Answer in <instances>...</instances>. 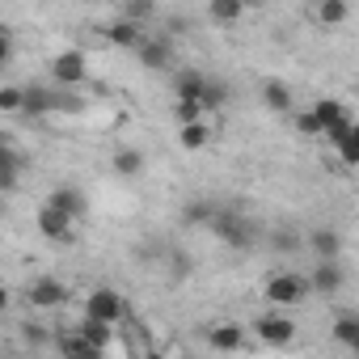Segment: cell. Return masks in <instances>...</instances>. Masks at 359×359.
I'll return each instance as SVG.
<instances>
[{"instance_id": "obj_21", "label": "cell", "mask_w": 359, "mask_h": 359, "mask_svg": "<svg viewBox=\"0 0 359 359\" xmlns=\"http://www.w3.org/2000/svg\"><path fill=\"white\" fill-rule=\"evenodd\" d=\"M262 102H266V110L287 114V110H292V89H287L283 81H266V85H262Z\"/></svg>"}, {"instance_id": "obj_17", "label": "cell", "mask_w": 359, "mask_h": 359, "mask_svg": "<svg viewBox=\"0 0 359 359\" xmlns=\"http://www.w3.org/2000/svg\"><path fill=\"white\" fill-rule=\"evenodd\" d=\"M208 140H212V127H208L203 118H195V123H182V127H177V144H182L187 152L208 148Z\"/></svg>"}, {"instance_id": "obj_16", "label": "cell", "mask_w": 359, "mask_h": 359, "mask_svg": "<svg viewBox=\"0 0 359 359\" xmlns=\"http://www.w3.org/2000/svg\"><path fill=\"white\" fill-rule=\"evenodd\" d=\"M309 250H313V258H342V237L334 229H313Z\"/></svg>"}, {"instance_id": "obj_24", "label": "cell", "mask_w": 359, "mask_h": 359, "mask_svg": "<svg viewBox=\"0 0 359 359\" xmlns=\"http://www.w3.org/2000/svg\"><path fill=\"white\" fill-rule=\"evenodd\" d=\"M313 114H317L321 131H325V127H334V123H342V118H351V110H346L342 102H334V97H321V102H313Z\"/></svg>"}, {"instance_id": "obj_10", "label": "cell", "mask_w": 359, "mask_h": 359, "mask_svg": "<svg viewBox=\"0 0 359 359\" xmlns=\"http://www.w3.org/2000/svg\"><path fill=\"white\" fill-rule=\"evenodd\" d=\"M254 330H258V338L271 342V346H287V342L296 338V321H292V313H262V317L254 321Z\"/></svg>"}, {"instance_id": "obj_39", "label": "cell", "mask_w": 359, "mask_h": 359, "mask_svg": "<svg viewBox=\"0 0 359 359\" xmlns=\"http://www.w3.org/2000/svg\"><path fill=\"white\" fill-rule=\"evenodd\" d=\"M9 300H13V292H9L5 283H0V313H5V309H9Z\"/></svg>"}, {"instance_id": "obj_3", "label": "cell", "mask_w": 359, "mask_h": 359, "mask_svg": "<svg viewBox=\"0 0 359 359\" xmlns=\"http://www.w3.org/2000/svg\"><path fill=\"white\" fill-rule=\"evenodd\" d=\"M127 313H131V309H127L123 292H114V287H93L89 300H85V317H97V321H106V325H123Z\"/></svg>"}, {"instance_id": "obj_33", "label": "cell", "mask_w": 359, "mask_h": 359, "mask_svg": "<svg viewBox=\"0 0 359 359\" xmlns=\"http://www.w3.org/2000/svg\"><path fill=\"white\" fill-rule=\"evenodd\" d=\"M55 110H64V114H81L85 102H81L76 93H68V89H55Z\"/></svg>"}, {"instance_id": "obj_27", "label": "cell", "mask_w": 359, "mask_h": 359, "mask_svg": "<svg viewBox=\"0 0 359 359\" xmlns=\"http://www.w3.org/2000/svg\"><path fill=\"white\" fill-rule=\"evenodd\" d=\"M199 102H203V110H224V102H229V85H224V81H212V76H208V85H203Z\"/></svg>"}, {"instance_id": "obj_26", "label": "cell", "mask_w": 359, "mask_h": 359, "mask_svg": "<svg viewBox=\"0 0 359 359\" xmlns=\"http://www.w3.org/2000/svg\"><path fill=\"white\" fill-rule=\"evenodd\" d=\"M118 18H127V22L144 26V22H152V18H156V0H123V13H118Z\"/></svg>"}, {"instance_id": "obj_12", "label": "cell", "mask_w": 359, "mask_h": 359, "mask_svg": "<svg viewBox=\"0 0 359 359\" xmlns=\"http://www.w3.org/2000/svg\"><path fill=\"white\" fill-rule=\"evenodd\" d=\"M47 203H51V208H60V212H68L72 220H81V216L89 212V199H85V191H81V187H55Z\"/></svg>"}, {"instance_id": "obj_9", "label": "cell", "mask_w": 359, "mask_h": 359, "mask_svg": "<svg viewBox=\"0 0 359 359\" xmlns=\"http://www.w3.org/2000/svg\"><path fill=\"white\" fill-rule=\"evenodd\" d=\"M47 114H55V89L22 85V110H18V118L22 123H34V118H47Z\"/></svg>"}, {"instance_id": "obj_35", "label": "cell", "mask_w": 359, "mask_h": 359, "mask_svg": "<svg viewBox=\"0 0 359 359\" xmlns=\"http://www.w3.org/2000/svg\"><path fill=\"white\" fill-rule=\"evenodd\" d=\"M271 245H275V250H279V254H287V250H296V245H300V237H296V233H292V229H279V233H275V241H271Z\"/></svg>"}, {"instance_id": "obj_2", "label": "cell", "mask_w": 359, "mask_h": 359, "mask_svg": "<svg viewBox=\"0 0 359 359\" xmlns=\"http://www.w3.org/2000/svg\"><path fill=\"white\" fill-rule=\"evenodd\" d=\"M262 296L275 304V309H296L309 300V275H296V271H275L266 283H262Z\"/></svg>"}, {"instance_id": "obj_13", "label": "cell", "mask_w": 359, "mask_h": 359, "mask_svg": "<svg viewBox=\"0 0 359 359\" xmlns=\"http://www.w3.org/2000/svg\"><path fill=\"white\" fill-rule=\"evenodd\" d=\"M110 169H114L118 177H140V173H144V152L131 148V144H118L114 156H110Z\"/></svg>"}, {"instance_id": "obj_20", "label": "cell", "mask_w": 359, "mask_h": 359, "mask_svg": "<svg viewBox=\"0 0 359 359\" xmlns=\"http://www.w3.org/2000/svg\"><path fill=\"white\" fill-rule=\"evenodd\" d=\"M334 338L346 351H359V313H338L334 317Z\"/></svg>"}, {"instance_id": "obj_34", "label": "cell", "mask_w": 359, "mask_h": 359, "mask_svg": "<svg viewBox=\"0 0 359 359\" xmlns=\"http://www.w3.org/2000/svg\"><path fill=\"white\" fill-rule=\"evenodd\" d=\"M18 182H22V169H18V165H0V195L13 191Z\"/></svg>"}, {"instance_id": "obj_14", "label": "cell", "mask_w": 359, "mask_h": 359, "mask_svg": "<svg viewBox=\"0 0 359 359\" xmlns=\"http://www.w3.org/2000/svg\"><path fill=\"white\" fill-rule=\"evenodd\" d=\"M245 18V0H208V22L212 26H237Z\"/></svg>"}, {"instance_id": "obj_38", "label": "cell", "mask_w": 359, "mask_h": 359, "mask_svg": "<svg viewBox=\"0 0 359 359\" xmlns=\"http://www.w3.org/2000/svg\"><path fill=\"white\" fill-rule=\"evenodd\" d=\"M187 30H191L187 18H169V34H187Z\"/></svg>"}, {"instance_id": "obj_7", "label": "cell", "mask_w": 359, "mask_h": 359, "mask_svg": "<svg viewBox=\"0 0 359 359\" xmlns=\"http://www.w3.org/2000/svg\"><path fill=\"white\" fill-rule=\"evenodd\" d=\"M68 300V287H64V279H55V275H39L30 287H26V304L30 309H60Z\"/></svg>"}, {"instance_id": "obj_30", "label": "cell", "mask_w": 359, "mask_h": 359, "mask_svg": "<svg viewBox=\"0 0 359 359\" xmlns=\"http://www.w3.org/2000/svg\"><path fill=\"white\" fill-rule=\"evenodd\" d=\"M287 114H292V127H296L300 135H321V123H317L313 110H287Z\"/></svg>"}, {"instance_id": "obj_15", "label": "cell", "mask_w": 359, "mask_h": 359, "mask_svg": "<svg viewBox=\"0 0 359 359\" xmlns=\"http://www.w3.org/2000/svg\"><path fill=\"white\" fill-rule=\"evenodd\" d=\"M245 342V334H241V325H233V321H216L212 330H208V346L212 351H237Z\"/></svg>"}, {"instance_id": "obj_6", "label": "cell", "mask_w": 359, "mask_h": 359, "mask_svg": "<svg viewBox=\"0 0 359 359\" xmlns=\"http://www.w3.org/2000/svg\"><path fill=\"white\" fill-rule=\"evenodd\" d=\"M342 283H346V275H342L338 258H317V266L309 275V296H338Z\"/></svg>"}, {"instance_id": "obj_40", "label": "cell", "mask_w": 359, "mask_h": 359, "mask_svg": "<svg viewBox=\"0 0 359 359\" xmlns=\"http://www.w3.org/2000/svg\"><path fill=\"white\" fill-rule=\"evenodd\" d=\"M0 216H5V203H0Z\"/></svg>"}, {"instance_id": "obj_4", "label": "cell", "mask_w": 359, "mask_h": 359, "mask_svg": "<svg viewBox=\"0 0 359 359\" xmlns=\"http://www.w3.org/2000/svg\"><path fill=\"white\" fill-rule=\"evenodd\" d=\"M51 81L60 85V89H76V85H85L89 81V60H85V51H60L55 60H51Z\"/></svg>"}, {"instance_id": "obj_31", "label": "cell", "mask_w": 359, "mask_h": 359, "mask_svg": "<svg viewBox=\"0 0 359 359\" xmlns=\"http://www.w3.org/2000/svg\"><path fill=\"white\" fill-rule=\"evenodd\" d=\"M22 110V85H5L0 89V114H18Z\"/></svg>"}, {"instance_id": "obj_5", "label": "cell", "mask_w": 359, "mask_h": 359, "mask_svg": "<svg viewBox=\"0 0 359 359\" xmlns=\"http://www.w3.org/2000/svg\"><path fill=\"white\" fill-rule=\"evenodd\" d=\"M34 224H39V233L47 237V241H55V245H68L76 233H72V216L68 212H60V208H51V203H43L39 208V216H34Z\"/></svg>"}, {"instance_id": "obj_1", "label": "cell", "mask_w": 359, "mask_h": 359, "mask_svg": "<svg viewBox=\"0 0 359 359\" xmlns=\"http://www.w3.org/2000/svg\"><path fill=\"white\" fill-rule=\"evenodd\" d=\"M229 250H254L258 245V220H250L245 212H237V208H216V216H212V224H208Z\"/></svg>"}, {"instance_id": "obj_29", "label": "cell", "mask_w": 359, "mask_h": 359, "mask_svg": "<svg viewBox=\"0 0 359 359\" xmlns=\"http://www.w3.org/2000/svg\"><path fill=\"white\" fill-rule=\"evenodd\" d=\"M334 152H338V161L351 169V165H359V131H346L342 140H334Z\"/></svg>"}, {"instance_id": "obj_11", "label": "cell", "mask_w": 359, "mask_h": 359, "mask_svg": "<svg viewBox=\"0 0 359 359\" xmlns=\"http://www.w3.org/2000/svg\"><path fill=\"white\" fill-rule=\"evenodd\" d=\"M140 39H144V26H135V22H127V18H114V22L106 26V43H110V47H123V51H135V47H140Z\"/></svg>"}, {"instance_id": "obj_32", "label": "cell", "mask_w": 359, "mask_h": 359, "mask_svg": "<svg viewBox=\"0 0 359 359\" xmlns=\"http://www.w3.org/2000/svg\"><path fill=\"white\" fill-rule=\"evenodd\" d=\"M0 165H18V169H26V156L13 148V140H9L5 131H0Z\"/></svg>"}, {"instance_id": "obj_8", "label": "cell", "mask_w": 359, "mask_h": 359, "mask_svg": "<svg viewBox=\"0 0 359 359\" xmlns=\"http://www.w3.org/2000/svg\"><path fill=\"white\" fill-rule=\"evenodd\" d=\"M135 55H140V68H148V72H165V68L173 64V39H169V34L140 39Z\"/></svg>"}, {"instance_id": "obj_18", "label": "cell", "mask_w": 359, "mask_h": 359, "mask_svg": "<svg viewBox=\"0 0 359 359\" xmlns=\"http://www.w3.org/2000/svg\"><path fill=\"white\" fill-rule=\"evenodd\" d=\"M81 338L102 355L110 342H114V325H106V321H97V317H85V325H81Z\"/></svg>"}, {"instance_id": "obj_22", "label": "cell", "mask_w": 359, "mask_h": 359, "mask_svg": "<svg viewBox=\"0 0 359 359\" xmlns=\"http://www.w3.org/2000/svg\"><path fill=\"white\" fill-rule=\"evenodd\" d=\"M51 346H55L60 355H76V359H93V355H97V351L81 338V330H76V334H55V338H51Z\"/></svg>"}, {"instance_id": "obj_25", "label": "cell", "mask_w": 359, "mask_h": 359, "mask_svg": "<svg viewBox=\"0 0 359 359\" xmlns=\"http://www.w3.org/2000/svg\"><path fill=\"white\" fill-rule=\"evenodd\" d=\"M212 216H216V203H203V199H195V203L182 208V224H191V229H208Z\"/></svg>"}, {"instance_id": "obj_28", "label": "cell", "mask_w": 359, "mask_h": 359, "mask_svg": "<svg viewBox=\"0 0 359 359\" xmlns=\"http://www.w3.org/2000/svg\"><path fill=\"white\" fill-rule=\"evenodd\" d=\"M208 110H203V102L199 97H173V118L177 123H195V118H203Z\"/></svg>"}, {"instance_id": "obj_19", "label": "cell", "mask_w": 359, "mask_h": 359, "mask_svg": "<svg viewBox=\"0 0 359 359\" xmlns=\"http://www.w3.org/2000/svg\"><path fill=\"white\" fill-rule=\"evenodd\" d=\"M203 85H208V76L199 68H182V72L173 76V97H199Z\"/></svg>"}, {"instance_id": "obj_37", "label": "cell", "mask_w": 359, "mask_h": 359, "mask_svg": "<svg viewBox=\"0 0 359 359\" xmlns=\"http://www.w3.org/2000/svg\"><path fill=\"white\" fill-rule=\"evenodd\" d=\"M26 338H30L34 346H43V342H47V330H43V325H26Z\"/></svg>"}, {"instance_id": "obj_23", "label": "cell", "mask_w": 359, "mask_h": 359, "mask_svg": "<svg viewBox=\"0 0 359 359\" xmlns=\"http://www.w3.org/2000/svg\"><path fill=\"white\" fill-rule=\"evenodd\" d=\"M346 0H317V22L325 26V30H338L342 22H346Z\"/></svg>"}, {"instance_id": "obj_36", "label": "cell", "mask_w": 359, "mask_h": 359, "mask_svg": "<svg viewBox=\"0 0 359 359\" xmlns=\"http://www.w3.org/2000/svg\"><path fill=\"white\" fill-rule=\"evenodd\" d=\"M13 60V34L5 30V26H0V68H5Z\"/></svg>"}]
</instances>
